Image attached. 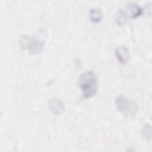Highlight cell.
<instances>
[{"instance_id":"obj_1","label":"cell","mask_w":152,"mask_h":152,"mask_svg":"<svg viewBox=\"0 0 152 152\" xmlns=\"http://www.w3.org/2000/svg\"><path fill=\"white\" fill-rule=\"evenodd\" d=\"M78 84L85 98H89L97 92V78L91 71L85 72L80 76Z\"/></svg>"},{"instance_id":"obj_2","label":"cell","mask_w":152,"mask_h":152,"mask_svg":"<svg viewBox=\"0 0 152 152\" xmlns=\"http://www.w3.org/2000/svg\"><path fill=\"white\" fill-rule=\"evenodd\" d=\"M117 109L128 116H133L137 111V104L124 95L118 96L115 99Z\"/></svg>"},{"instance_id":"obj_3","label":"cell","mask_w":152,"mask_h":152,"mask_svg":"<svg viewBox=\"0 0 152 152\" xmlns=\"http://www.w3.org/2000/svg\"><path fill=\"white\" fill-rule=\"evenodd\" d=\"M23 42H24V44L29 49L30 52L33 53H40L43 49L44 44L43 39L39 38L36 36L24 38Z\"/></svg>"},{"instance_id":"obj_4","label":"cell","mask_w":152,"mask_h":152,"mask_svg":"<svg viewBox=\"0 0 152 152\" xmlns=\"http://www.w3.org/2000/svg\"><path fill=\"white\" fill-rule=\"evenodd\" d=\"M121 10L127 19L129 17L136 18L139 17L142 12V8L137 4L133 2L129 3L125 8L121 9Z\"/></svg>"},{"instance_id":"obj_5","label":"cell","mask_w":152,"mask_h":152,"mask_svg":"<svg viewBox=\"0 0 152 152\" xmlns=\"http://www.w3.org/2000/svg\"><path fill=\"white\" fill-rule=\"evenodd\" d=\"M115 55L117 59L121 64H125L129 58V50L125 46L118 47L115 50Z\"/></svg>"},{"instance_id":"obj_6","label":"cell","mask_w":152,"mask_h":152,"mask_svg":"<svg viewBox=\"0 0 152 152\" xmlns=\"http://www.w3.org/2000/svg\"><path fill=\"white\" fill-rule=\"evenodd\" d=\"M49 109L55 115H59L64 109V104L63 102L58 99H52L50 100Z\"/></svg>"},{"instance_id":"obj_7","label":"cell","mask_w":152,"mask_h":152,"mask_svg":"<svg viewBox=\"0 0 152 152\" xmlns=\"http://www.w3.org/2000/svg\"><path fill=\"white\" fill-rule=\"evenodd\" d=\"M103 17V14L101 10L99 8H93L90 12V18L93 22L100 21Z\"/></svg>"},{"instance_id":"obj_8","label":"cell","mask_w":152,"mask_h":152,"mask_svg":"<svg viewBox=\"0 0 152 152\" xmlns=\"http://www.w3.org/2000/svg\"><path fill=\"white\" fill-rule=\"evenodd\" d=\"M142 136L146 140H149L151 139V126L149 125H146L142 129Z\"/></svg>"}]
</instances>
